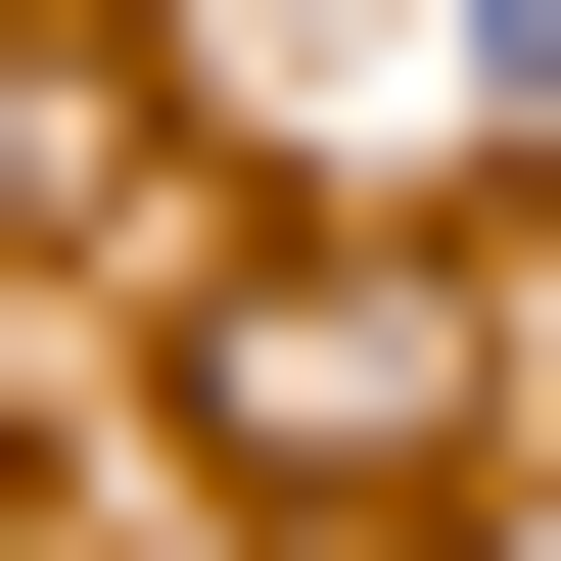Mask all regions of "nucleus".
Here are the masks:
<instances>
[{
  "instance_id": "f03ea898",
  "label": "nucleus",
  "mask_w": 561,
  "mask_h": 561,
  "mask_svg": "<svg viewBox=\"0 0 561 561\" xmlns=\"http://www.w3.org/2000/svg\"><path fill=\"white\" fill-rule=\"evenodd\" d=\"M94 140H140V94H94V0H0V234H47Z\"/></svg>"
},
{
  "instance_id": "f257e3e1",
  "label": "nucleus",
  "mask_w": 561,
  "mask_h": 561,
  "mask_svg": "<svg viewBox=\"0 0 561 561\" xmlns=\"http://www.w3.org/2000/svg\"><path fill=\"white\" fill-rule=\"evenodd\" d=\"M187 421H234V515H468V421H515V375H468V280H280Z\"/></svg>"
}]
</instances>
